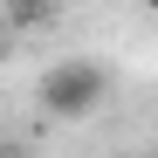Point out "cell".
<instances>
[{"instance_id": "3957f363", "label": "cell", "mask_w": 158, "mask_h": 158, "mask_svg": "<svg viewBox=\"0 0 158 158\" xmlns=\"http://www.w3.org/2000/svg\"><path fill=\"white\" fill-rule=\"evenodd\" d=\"M0 158H35V151H28V138H0Z\"/></svg>"}, {"instance_id": "7a4b0ae2", "label": "cell", "mask_w": 158, "mask_h": 158, "mask_svg": "<svg viewBox=\"0 0 158 158\" xmlns=\"http://www.w3.org/2000/svg\"><path fill=\"white\" fill-rule=\"evenodd\" d=\"M69 0H0V28H55Z\"/></svg>"}, {"instance_id": "277c9868", "label": "cell", "mask_w": 158, "mask_h": 158, "mask_svg": "<svg viewBox=\"0 0 158 158\" xmlns=\"http://www.w3.org/2000/svg\"><path fill=\"white\" fill-rule=\"evenodd\" d=\"M144 7H151V14H158V0H144Z\"/></svg>"}, {"instance_id": "6da1fadb", "label": "cell", "mask_w": 158, "mask_h": 158, "mask_svg": "<svg viewBox=\"0 0 158 158\" xmlns=\"http://www.w3.org/2000/svg\"><path fill=\"white\" fill-rule=\"evenodd\" d=\"M41 110L48 117H62V124H83L103 96H110V76H103V62H89V55H69V62H48L41 69Z\"/></svg>"}, {"instance_id": "5b68a950", "label": "cell", "mask_w": 158, "mask_h": 158, "mask_svg": "<svg viewBox=\"0 0 158 158\" xmlns=\"http://www.w3.org/2000/svg\"><path fill=\"white\" fill-rule=\"evenodd\" d=\"M138 158H158V151H138Z\"/></svg>"}]
</instances>
